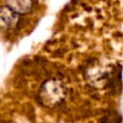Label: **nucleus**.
Returning a JSON list of instances; mask_svg holds the SVG:
<instances>
[{
  "label": "nucleus",
  "mask_w": 123,
  "mask_h": 123,
  "mask_svg": "<svg viewBox=\"0 0 123 123\" xmlns=\"http://www.w3.org/2000/svg\"><path fill=\"white\" fill-rule=\"evenodd\" d=\"M45 12L43 0H0V36L17 42L35 29Z\"/></svg>",
  "instance_id": "f257e3e1"
},
{
  "label": "nucleus",
  "mask_w": 123,
  "mask_h": 123,
  "mask_svg": "<svg viewBox=\"0 0 123 123\" xmlns=\"http://www.w3.org/2000/svg\"><path fill=\"white\" fill-rule=\"evenodd\" d=\"M60 76L49 77L42 82L39 91V98L44 106L54 107L60 105L67 97V83Z\"/></svg>",
  "instance_id": "f03ea898"
}]
</instances>
